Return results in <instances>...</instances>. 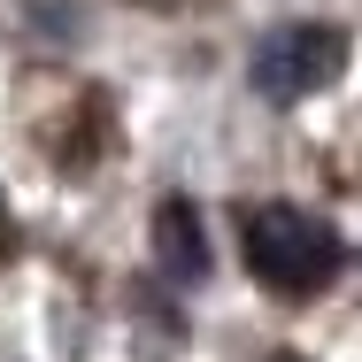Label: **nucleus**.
I'll return each mask as SVG.
<instances>
[{"instance_id":"f257e3e1","label":"nucleus","mask_w":362,"mask_h":362,"mask_svg":"<svg viewBox=\"0 0 362 362\" xmlns=\"http://www.w3.org/2000/svg\"><path fill=\"white\" fill-rule=\"evenodd\" d=\"M239 247H247V270L270 293H316V286H332L339 262H347L339 231L324 216H308V209H255L247 231H239Z\"/></svg>"},{"instance_id":"f03ea898","label":"nucleus","mask_w":362,"mask_h":362,"mask_svg":"<svg viewBox=\"0 0 362 362\" xmlns=\"http://www.w3.org/2000/svg\"><path fill=\"white\" fill-rule=\"evenodd\" d=\"M339 70H347V39H339L332 23H293V31H270V39L255 47V85H262L270 100H308V93H324Z\"/></svg>"},{"instance_id":"7ed1b4c3","label":"nucleus","mask_w":362,"mask_h":362,"mask_svg":"<svg viewBox=\"0 0 362 362\" xmlns=\"http://www.w3.org/2000/svg\"><path fill=\"white\" fill-rule=\"evenodd\" d=\"M154 239H162V262L193 286V278H209V247H201V216H193V201H170L162 223H154Z\"/></svg>"},{"instance_id":"20e7f679","label":"nucleus","mask_w":362,"mask_h":362,"mask_svg":"<svg viewBox=\"0 0 362 362\" xmlns=\"http://www.w3.org/2000/svg\"><path fill=\"white\" fill-rule=\"evenodd\" d=\"M0 231H8V209H0Z\"/></svg>"},{"instance_id":"39448f33","label":"nucleus","mask_w":362,"mask_h":362,"mask_svg":"<svg viewBox=\"0 0 362 362\" xmlns=\"http://www.w3.org/2000/svg\"><path fill=\"white\" fill-rule=\"evenodd\" d=\"M286 362H293V355H286Z\"/></svg>"}]
</instances>
